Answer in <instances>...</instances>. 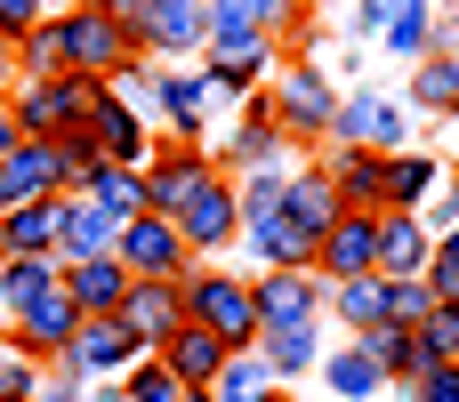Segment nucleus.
Instances as JSON below:
<instances>
[{
    "instance_id": "obj_11",
    "label": "nucleus",
    "mask_w": 459,
    "mask_h": 402,
    "mask_svg": "<svg viewBox=\"0 0 459 402\" xmlns=\"http://www.w3.org/2000/svg\"><path fill=\"white\" fill-rule=\"evenodd\" d=\"M315 274H323V282L379 274V210H339V226L315 242Z\"/></svg>"
},
{
    "instance_id": "obj_45",
    "label": "nucleus",
    "mask_w": 459,
    "mask_h": 402,
    "mask_svg": "<svg viewBox=\"0 0 459 402\" xmlns=\"http://www.w3.org/2000/svg\"><path fill=\"white\" fill-rule=\"evenodd\" d=\"M420 402H459V363H420Z\"/></svg>"
},
{
    "instance_id": "obj_26",
    "label": "nucleus",
    "mask_w": 459,
    "mask_h": 402,
    "mask_svg": "<svg viewBox=\"0 0 459 402\" xmlns=\"http://www.w3.org/2000/svg\"><path fill=\"white\" fill-rule=\"evenodd\" d=\"M40 250H56V193L0 210V258H40Z\"/></svg>"
},
{
    "instance_id": "obj_19",
    "label": "nucleus",
    "mask_w": 459,
    "mask_h": 402,
    "mask_svg": "<svg viewBox=\"0 0 459 402\" xmlns=\"http://www.w3.org/2000/svg\"><path fill=\"white\" fill-rule=\"evenodd\" d=\"M153 355L169 363V379H178L186 395H202V387L218 379V363H226V346H218V338H210L202 322H186V330H169V338H161Z\"/></svg>"
},
{
    "instance_id": "obj_3",
    "label": "nucleus",
    "mask_w": 459,
    "mask_h": 402,
    "mask_svg": "<svg viewBox=\"0 0 459 402\" xmlns=\"http://www.w3.org/2000/svg\"><path fill=\"white\" fill-rule=\"evenodd\" d=\"M56 24H65V73H97L105 89L137 64V40H129V24L113 16V8H56Z\"/></svg>"
},
{
    "instance_id": "obj_15",
    "label": "nucleus",
    "mask_w": 459,
    "mask_h": 402,
    "mask_svg": "<svg viewBox=\"0 0 459 402\" xmlns=\"http://www.w3.org/2000/svg\"><path fill=\"white\" fill-rule=\"evenodd\" d=\"M121 322H129V338L153 355L169 330H186V290L178 282H137L129 274V298H121Z\"/></svg>"
},
{
    "instance_id": "obj_48",
    "label": "nucleus",
    "mask_w": 459,
    "mask_h": 402,
    "mask_svg": "<svg viewBox=\"0 0 459 402\" xmlns=\"http://www.w3.org/2000/svg\"><path fill=\"white\" fill-rule=\"evenodd\" d=\"M16 137H24V129H16V113H8V97H0V153H8Z\"/></svg>"
},
{
    "instance_id": "obj_23",
    "label": "nucleus",
    "mask_w": 459,
    "mask_h": 402,
    "mask_svg": "<svg viewBox=\"0 0 459 402\" xmlns=\"http://www.w3.org/2000/svg\"><path fill=\"white\" fill-rule=\"evenodd\" d=\"M420 266H428V226H420V210H379V274L403 282V274H420Z\"/></svg>"
},
{
    "instance_id": "obj_28",
    "label": "nucleus",
    "mask_w": 459,
    "mask_h": 402,
    "mask_svg": "<svg viewBox=\"0 0 459 402\" xmlns=\"http://www.w3.org/2000/svg\"><path fill=\"white\" fill-rule=\"evenodd\" d=\"M8 56H16V81H48V73H65V24H56V16H40L32 32H16V40H8Z\"/></svg>"
},
{
    "instance_id": "obj_38",
    "label": "nucleus",
    "mask_w": 459,
    "mask_h": 402,
    "mask_svg": "<svg viewBox=\"0 0 459 402\" xmlns=\"http://www.w3.org/2000/svg\"><path fill=\"white\" fill-rule=\"evenodd\" d=\"M387 48L395 56H428V0H387Z\"/></svg>"
},
{
    "instance_id": "obj_50",
    "label": "nucleus",
    "mask_w": 459,
    "mask_h": 402,
    "mask_svg": "<svg viewBox=\"0 0 459 402\" xmlns=\"http://www.w3.org/2000/svg\"><path fill=\"white\" fill-rule=\"evenodd\" d=\"M16 89V56H8V40H0V97Z\"/></svg>"
},
{
    "instance_id": "obj_37",
    "label": "nucleus",
    "mask_w": 459,
    "mask_h": 402,
    "mask_svg": "<svg viewBox=\"0 0 459 402\" xmlns=\"http://www.w3.org/2000/svg\"><path fill=\"white\" fill-rule=\"evenodd\" d=\"M428 185H436V161H420V153H387V210H420Z\"/></svg>"
},
{
    "instance_id": "obj_34",
    "label": "nucleus",
    "mask_w": 459,
    "mask_h": 402,
    "mask_svg": "<svg viewBox=\"0 0 459 402\" xmlns=\"http://www.w3.org/2000/svg\"><path fill=\"white\" fill-rule=\"evenodd\" d=\"M210 8V32H274L290 16V0H202Z\"/></svg>"
},
{
    "instance_id": "obj_25",
    "label": "nucleus",
    "mask_w": 459,
    "mask_h": 402,
    "mask_svg": "<svg viewBox=\"0 0 459 402\" xmlns=\"http://www.w3.org/2000/svg\"><path fill=\"white\" fill-rule=\"evenodd\" d=\"M65 282V258L40 250V258H0V314H24L32 298H48Z\"/></svg>"
},
{
    "instance_id": "obj_14",
    "label": "nucleus",
    "mask_w": 459,
    "mask_h": 402,
    "mask_svg": "<svg viewBox=\"0 0 459 402\" xmlns=\"http://www.w3.org/2000/svg\"><path fill=\"white\" fill-rule=\"evenodd\" d=\"M331 129H339L347 145H363V153H403V129H411V121H403L395 97H371V89H363V97H347V105L331 113Z\"/></svg>"
},
{
    "instance_id": "obj_20",
    "label": "nucleus",
    "mask_w": 459,
    "mask_h": 402,
    "mask_svg": "<svg viewBox=\"0 0 459 402\" xmlns=\"http://www.w3.org/2000/svg\"><path fill=\"white\" fill-rule=\"evenodd\" d=\"M218 97H226V89H218L210 64H202V73H161V113L178 121V137H202V121L218 113Z\"/></svg>"
},
{
    "instance_id": "obj_8",
    "label": "nucleus",
    "mask_w": 459,
    "mask_h": 402,
    "mask_svg": "<svg viewBox=\"0 0 459 402\" xmlns=\"http://www.w3.org/2000/svg\"><path fill=\"white\" fill-rule=\"evenodd\" d=\"M266 105H274V129L282 137H323L331 129V81L315 73V64H282L274 81H266Z\"/></svg>"
},
{
    "instance_id": "obj_49",
    "label": "nucleus",
    "mask_w": 459,
    "mask_h": 402,
    "mask_svg": "<svg viewBox=\"0 0 459 402\" xmlns=\"http://www.w3.org/2000/svg\"><path fill=\"white\" fill-rule=\"evenodd\" d=\"M428 258H452V266H459V226L444 234V242H428Z\"/></svg>"
},
{
    "instance_id": "obj_2",
    "label": "nucleus",
    "mask_w": 459,
    "mask_h": 402,
    "mask_svg": "<svg viewBox=\"0 0 459 402\" xmlns=\"http://www.w3.org/2000/svg\"><path fill=\"white\" fill-rule=\"evenodd\" d=\"M97 97H105L97 73H48V81H16V89H8V113H16L24 137H65V129L89 121Z\"/></svg>"
},
{
    "instance_id": "obj_22",
    "label": "nucleus",
    "mask_w": 459,
    "mask_h": 402,
    "mask_svg": "<svg viewBox=\"0 0 459 402\" xmlns=\"http://www.w3.org/2000/svg\"><path fill=\"white\" fill-rule=\"evenodd\" d=\"M113 218L105 210H89L81 193H56V258H105L113 250Z\"/></svg>"
},
{
    "instance_id": "obj_46",
    "label": "nucleus",
    "mask_w": 459,
    "mask_h": 402,
    "mask_svg": "<svg viewBox=\"0 0 459 402\" xmlns=\"http://www.w3.org/2000/svg\"><path fill=\"white\" fill-rule=\"evenodd\" d=\"M420 282H428L436 298H459V266H452V258H428V266H420Z\"/></svg>"
},
{
    "instance_id": "obj_17",
    "label": "nucleus",
    "mask_w": 459,
    "mask_h": 402,
    "mask_svg": "<svg viewBox=\"0 0 459 402\" xmlns=\"http://www.w3.org/2000/svg\"><path fill=\"white\" fill-rule=\"evenodd\" d=\"M48 193H56V145H48V137H16V145L0 153V210L48 201Z\"/></svg>"
},
{
    "instance_id": "obj_44",
    "label": "nucleus",
    "mask_w": 459,
    "mask_h": 402,
    "mask_svg": "<svg viewBox=\"0 0 459 402\" xmlns=\"http://www.w3.org/2000/svg\"><path fill=\"white\" fill-rule=\"evenodd\" d=\"M40 16H56V0H0V40H16V32H32Z\"/></svg>"
},
{
    "instance_id": "obj_33",
    "label": "nucleus",
    "mask_w": 459,
    "mask_h": 402,
    "mask_svg": "<svg viewBox=\"0 0 459 402\" xmlns=\"http://www.w3.org/2000/svg\"><path fill=\"white\" fill-rule=\"evenodd\" d=\"M339 322H347V330H379V322H387V274L339 282Z\"/></svg>"
},
{
    "instance_id": "obj_53",
    "label": "nucleus",
    "mask_w": 459,
    "mask_h": 402,
    "mask_svg": "<svg viewBox=\"0 0 459 402\" xmlns=\"http://www.w3.org/2000/svg\"><path fill=\"white\" fill-rule=\"evenodd\" d=\"M81 8H113V0H81Z\"/></svg>"
},
{
    "instance_id": "obj_24",
    "label": "nucleus",
    "mask_w": 459,
    "mask_h": 402,
    "mask_svg": "<svg viewBox=\"0 0 459 402\" xmlns=\"http://www.w3.org/2000/svg\"><path fill=\"white\" fill-rule=\"evenodd\" d=\"M339 210H347V201H339V185H331L323 169H299V177H290V193H282V218H290V226H307L315 242L339 226Z\"/></svg>"
},
{
    "instance_id": "obj_42",
    "label": "nucleus",
    "mask_w": 459,
    "mask_h": 402,
    "mask_svg": "<svg viewBox=\"0 0 459 402\" xmlns=\"http://www.w3.org/2000/svg\"><path fill=\"white\" fill-rule=\"evenodd\" d=\"M40 379H48V363H32V355L0 346V402H40Z\"/></svg>"
},
{
    "instance_id": "obj_5",
    "label": "nucleus",
    "mask_w": 459,
    "mask_h": 402,
    "mask_svg": "<svg viewBox=\"0 0 459 402\" xmlns=\"http://www.w3.org/2000/svg\"><path fill=\"white\" fill-rule=\"evenodd\" d=\"M113 258H121L137 282H178V274L194 266V250H186L178 218H161V210H137V218H121V234H113Z\"/></svg>"
},
{
    "instance_id": "obj_43",
    "label": "nucleus",
    "mask_w": 459,
    "mask_h": 402,
    "mask_svg": "<svg viewBox=\"0 0 459 402\" xmlns=\"http://www.w3.org/2000/svg\"><path fill=\"white\" fill-rule=\"evenodd\" d=\"M428 306H436V290H428L420 274H403V282H387V322H403V330H420V322H428Z\"/></svg>"
},
{
    "instance_id": "obj_16",
    "label": "nucleus",
    "mask_w": 459,
    "mask_h": 402,
    "mask_svg": "<svg viewBox=\"0 0 459 402\" xmlns=\"http://www.w3.org/2000/svg\"><path fill=\"white\" fill-rule=\"evenodd\" d=\"M210 73H218V89H258L282 73V56L266 32H210Z\"/></svg>"
},
{
    "instance_id": "obj_39",
    "label": "nucleus",
    "mask_w": 459,
    "mask_h": 402,
    "mask_svg": "<svg viewBox=\"0 0 459 402\" xmlns=\"http://www.w3.org/2000/svg\"><path fill=\"white\" fill-rule=\"evenodd\" d=\"M323 371H331V395H347V402L379 395V363H371V355H363V346H339V355H331V363H323Z\"/></svg>"
},
{
    "instance_id": "obj_4",
    "label": "nucleus",
    "mask_w": 459,
    "mask_h": 402,
    "mask_svg": "<svg viewBox=\"0 0 459 402\" xmlns=\"http://www.w3.org/2000/svg\"><path fill=\"white\" fill-rule=\"evenodd\" d=\"M113 16L129 24L137 56H202L210 48V8L202 0H113Z\"/></svg>"
},
{
    "instance_id": "obj_31",
    "label": "nucleus",
    "mask_w": 459,
    "mask_h": 402,
    "mask_svg": "<svg viewBox=\"0 0 459 402\" xmlns=\"http://www.w3.org/2000/svg\"><path fill=\"white\" fill-rule=\"evenodd\" d=\"M355 346L379 363V379H411V371H420V330H403V322H379V330H363Z\"/></svg>"
},
{
    "instance_id": "obj_7",
    "label": "nucleus",
    "mask_w": 459,
    "mask_h": 402,
    "mask_svg": "<svg viewBox=\"0 0 459 402\" xmlns=\"http://www.w3.org/2000/svg\"><path fill=\"white\" fill-rule=\"evenodd\" d=\"M145 346L129 338V322L121 314H81V330H73V346L48 363L56 379H113V371H129Z\"/></svg>"
},
{
    "instance_id": "obj_18",
    "label": "nucleus",
    "mask_w": 459,
    "mask_h": 402,
    "mask_svg": "<svg viewBox=\"0 0 459 402\" xmlns=\"http://www.w3.org/2000/svg\"><path fill=\"white\" fill-rule=\"evenodd\" d=\"M65 298H73V314H121V298H129V266L105 250V258H65Z\"/></svg>"
},
{
    "instance_id": "obj_1",
    "label": "nucleus",
    "mask_w": 459,
    "mask_h": 402,
    "mask_svg": "<svg viewBox=\"0 0 459 402\" xmlns=\"http://www.w3.org/2000/svg\"><path fill=\"white\" fill-rule=\"evenodd\" d=\"M178 290H186V322H202L226 355H242V346H258V306H250V282L242 274H226V266H186L178 274Z\"/></svg>"
},
{
    "instance_id": "obj_41",
    "label": "nucleus",
    "mask_w": 459,
    "mask_h": 402,
    "mask_svg": "<svg viewBox=\"0 0 459 402\" xmlns=\"http://www.w3.org/2000/svg\"><path fill=\"white\" fill-rule=\"evenodd\" d=\"M411 97H420V105H436V113H452V105H459V64H452V56H420Z\"/></svg>"
},
{
    "instance_id": "obj_10",
    "label": "nucleus",
    "mask_w": 459,
    "mask_h": 402,
    "mask_svg": "<svg viewBox=\"0 0 459 402\" xmlns=\"http://www.w3.org/2000/svg\"><path fill=\"white\" fill-rule=\"evenodd\" d=\"M250 306H258V330L323 322V274H307V266H266V274L250 282Z\"/></svg>"
},
{
    "instance_id": "obj_12",
    "label": "nucleus",
    "mask_w": 459,
    "mask_h": 402,
    "mask_svg": "<svg viewBox=\"0 0 459 402\" xmlns=\"http://www.w3.org/2000/svg\"><path fill=\"white\" fill-rule=\"evenodd\" d=\"M73 330H81V314H73L65 282H56L48 298H32L24 314H8V346H16V355H32V363H56V355L73 346Z\"/></svg>"
},
{
    "instance_id": "obj_6",
    "label": "nucleus",
    "mask_w": 459,
    "mask_h": 402,
    "mask_svg": "<svg viewBox=\"0 0 459 402\" xmlns=\"http://www.w3.org/2000/svg\"><path fill=\"white\" fill-rule=\"evenodd\" d=\"M169 218H178V234H186V250H194V258H218V250L242 234V210H234V177H226V169H210V177H202V185H194V193H186Z\"/></svg>"
},
{
    "instance_id": "obj_35",
    "label": "nucleus",
    "mask_w": 459,
    "mask_h": 402,
    "mask_svg": "<svg viewBox=\"0 0 459 402\" xmlns=\"http://www.w3.org/2000/svg\"><path fill=\"white\" fill-rule=\"evenodd\" d=\"M121 402H186V387L169 379V363H161V355H137V363L121 371Z\"/></svg>"
},
{
    "instance_id": "obj_32",
    "label": "nucleus",
    "mask_w": 459,
    "mask_h": 402,
    "mask_svg": "<svg viewBox=\"0 0 459 402\" xmlns=\"http://www.w3.org/2000/svg\"><path fill=\"white\" fill-rule=\"evenodd\" d=\"M266 387H274V379H266L258 346H242V355H226V363H218V379H210L202 395H210V402H258Z\"/></svg>"
},
{
    "instance_id": "obj_9",
    "label": "nucleus",
    "mask_w": 459,
    "mask_h": 402,
    "mask_svg": "<svg viewBox=\"0 0 459 402\" xmlns=\"http://www.w3.org/2000/svg\"><path fill=\"white\" fill-rule=\"evenodd\" d=\"M81 137L97 145V161H105V169H145V161H153V137H145V113H137V105H121L113 89H105V97L89 105Z\"/></svg>"
},
{
    "instance_id": "obj_51",
    "label": "nucleus",
    "mask_w": 459,
    "mask_h": 402,
    "mask_svg": "<svg viewBox=\"0 0 459 402\" xmlns=\"http://www.w3.org/2000/svg\"><path fill=\"white\" fill-rule=\"evenodd\" d=\"M258 402H290V395H274V387H266V395H258Z\"/></svg>"
},
{
    "instance_id": "obj_52",
    "label": "nucleus",
    "mask_w": 459,
    "mask_h": 402,
    "mask_svg": "<svg viewBox=\"0 0 459 402\" xmlns=\"http://www.w3.org/2000/svg\"><path fill=\"white\" fill-rule=\"evenodd\" d=\"M0 346H8V314H0Z\"/></svg>"
},
{
    "instance_id": "obj_36",
    "label": "nucleus",
    "mask_w": 459,
    "mask_h": 402,
    "mask_svg": "<svg viewBox=\"0 0 459 402\" xmlns=\"http://www.w3.org/2000/svg\"><path fill=\"white\" fill-rule=\"evenodd\" d=\"M420 363H459V298H436L420 322Z\"/></svg>"
},
{
    "instance_id": "obj_40",
    "label": "nucleus",
    "mask_w": 459,
    "mask_h": 402,
    "mask_svg": "<svg viewBox=\"0 0 459 402\" xmlns=\"http://www.w3.org/2000/svg\"><path fill=\"white\" fill-rule=\"evenodd\" d=\"M48 145H56V193H73V185H89V177L105 169V161H97V145H89L81 129H65V137H48Z\"/></svg>"
},
{
    "instance_id": "obj_29",
    "label": "nucleus",
    "mask_w": 459,
    "mask_h": 402,
    "mask_svg": "<svg viewBox=\"0 0 459 402\" xmlns=\"http://www.w3.org/2000/svg\"><path fill=\"white\" fill-rule=\"evenodd\" d=\"M258 363H266V379L282 387V379H299L307 363H315V322H290V330H258Z\"/></svg>"
},
{
    "instance_id": "obj_13",
    "label": "nucleus",
    "mask_w": 459,
    "mask_h": 402,
    "mask_svg": "<svg viewBox=\"0 0 459 402\" xmlns=\"http://www.w3.org/2000/svg\"><path fill=\"white\" fill-rule=\"evenodd\" d=\"M202 177H210V161H202V145H194V137H178V145H153V161L137 169V185H145V210H161V218H169V210H178V201H186Z\"/></svg>"
},
{
    "instance_id": "obj_47",
    "label": "nucleus",
    "mask_w": 459,
    "mask_h": 402,
    "mask_svg": "<svg viewBox=\"0 0 459 402\" xmlns=\"http://www.w3.org/2000/svg\"><path fill=\"white\" fill-rule=\"evenodd\" d=\"M40 402H89V395H81V379H40Z\"/></svg>"
},
{
    "instance_id": "obj_30",
    "label": "nucleus",
    "mask_w": 459,
    "mask_h": 402,
    "mask_svg": "<svg viewBox=\"0 0 459 402\" xmlns=\"http://www.w3.org/2000/svg\"><path fill=\"white\" fill-rule=\"evenodd\" d=\"M73 193H81L89 210H105L113 226L145 210V185H137V169H97V177H89V185H73Z\"/></svg>"
},
{
    "instance_id": "obj_21",
    "label": "nucleus",
    "mask_w": 459,
    "mask_h": 402,
    "mask_svg": "<svg viewBox=\"0 0 459 402\" xmlns=\"http://www.w3.org/2000/svg\"><path fill=\"white\" fill-rule=\"evenodd\" d=\"M339 185L347 210H387V153H363V145H339V161L323 169Z\"/></svg>"
},
{
    "instance_id": "obj_27",
    "label": "nucleus",
    "mask_w": 459,
    "mask_h": 402,
    "mask_svg": "<svg viewBox=\"0 0 459 402\" xmlns=\"http://www.w3.org/2000/svg\"><path fill=\"white\" fill-rule=\"evenodd\" d=\"M242 242L258 250V266H307V274H315V234H307V226H290L282 210H274V218H258V226H242Z\"/></svg>"
},
{
    "instance_id": "obj_54",
    "label": "nucleus",
    "mask_w": 459,
    "mask_h": 402,
    "mask_svg": "<svg viewBox=\"0 0 459 402\" xmlns=\"http://www.w3.org/2000/svg\"><path fill=\"white\" fill-rule=\"evenodd\" d=\"M186 402H210V395H186Z\"/></svg>"
}]
</instances>
